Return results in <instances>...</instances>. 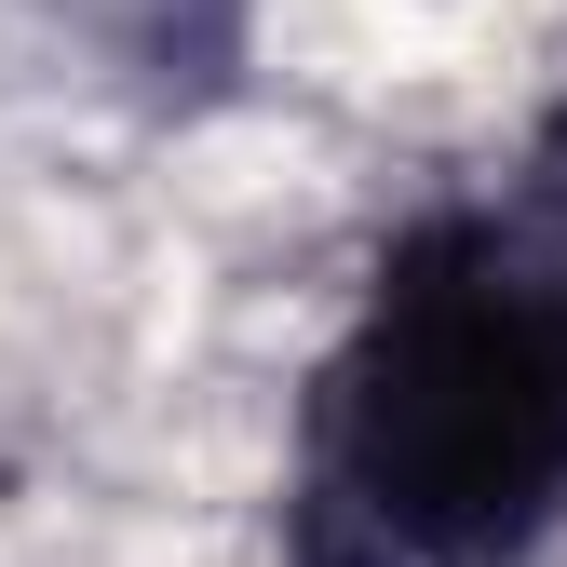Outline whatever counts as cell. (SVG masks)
Segmentation results:
<instances>
[{"label": "cell", "instance_id": "obj_1", "mask_svg": "<svg viewBox=\"0 0 567 567\" xmlns=\"http://www.w3.org/2000/svg\"><path fill=\"white\" fill-rule=\"evenodd\" d=\"M567 527V257L514 189L405 217L298 405L284 567H514Z\"/></svg>", "mask_w": 567, "mask_h": 567}]
</instances>
